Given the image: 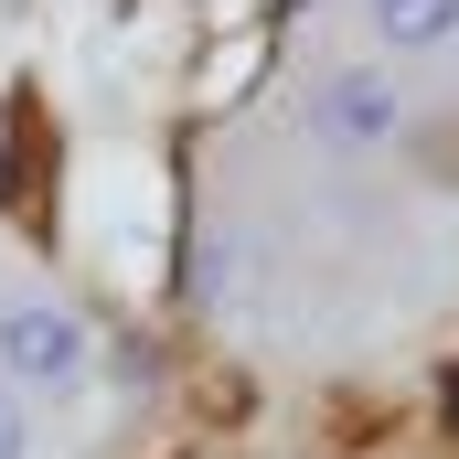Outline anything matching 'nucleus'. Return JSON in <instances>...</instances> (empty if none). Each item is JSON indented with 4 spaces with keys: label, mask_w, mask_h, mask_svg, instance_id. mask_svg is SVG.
<instances>
[{
    "label": "nucleus",
    "mask_w": 459,
    "mask_h": 459,
    "mask_svg": "<svg viewBox=\"0 0 459 459\" xmlns=\"http://www.w3.org/2000/svg\"><path fill=\"white\" fill-rule=\"evenodd\" d=\"M75 204H86V256L108 267L117 289H160V171L139 150H97L75 171Z\"/></svg>",
    "instance_id": "f257e3e1"
},
{
    "label": "nucleus",
    "mask_w": 459,
    "mask_h": 459,
    "mask_svg": "<svg viewBox=\"0 0 459 459\" xmlns=\"http://www.w3.org/2000/svg\"><path fill=\"white\" fill-rule=\"evenodd\" d=\"M0 374H11L22 395H75V385L97 374V332H86V310H65L54 289L0 299Z\"/></svg>",
    "instance_id": "f03ea898"
},
{
    "label": "nucleus",
    "mask_w": 459,
    "mask_h": 459,
    "mask_svg": "<svg viewBox=\"0 0 459 459\" xmlns=\"http://www.w3.org/2000/svg\"><path fill=\"white\" fill-rule=\"evenodd\" d=\"M310 150H332V160H374V150H395V128H406V86H395V65H374V54H352L332 65L321 86H310Z\"/></svg>",
    "instance_id": "7ed1b4c3"
},
{
    "label": "nucleus",
    "mask_w": 459,
    "mask_h": 459,
    "mask_svg": "<svg viewBox=\"0 0 459 459\" xmlns=\"http://www.w3.org/2000/svg\"><path fill=\"white\" fill-rule=\"evenodd\" d=\"M374 54H449L459 43V0H363Z\"/></svg>",
    "instance_id": "20e7f679"
},
{
    "label": "nucleus",
    "mask_w": 459,
    "mask_h": 459,
    "mask_svg": "<svg viewBox=\"0 0 459 459\" xmlns=\"http://www.w3.org/2000/svg\"><path fill=\"white\" fill-rule=\"evenodd\" d=\"M0 459H32V395L0 374Z\"/></svg>",
    "instance_id": "39448f33"
}]
</instances>
